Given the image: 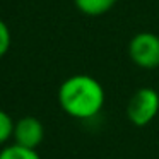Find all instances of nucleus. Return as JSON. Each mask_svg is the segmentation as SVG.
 <instances>
[{"mask_svg":"<svg viewBox=\"0 0 159 159\" xmlns=\"http://www.w3.org/2000/svg\"><path fill=\"white\" fill-rule=\"evenodd\" d=\"M106 94L98 79L87 74H75L65 79L58 87V104L75 120H91L104 106Z\"/></svg>","mask_w":159,"mask_h":159,"instance_id":"obj_1","label":"nucleus"},{"mask_svg":"<svg viewBox=\"0 0 159 159\" xmlns=\"http://www.w3.org/2000/svg\"><path fill=\"white\" fill-rule=\"evenodd\" d=\"M159 113V94L152 87L137 89L127 103V118L135 127L149 125Z\"/></svg>","mask_w":159,"mask_h":159,"instance_id":"obj_2","label":"nucleus"},{"mask_svg":"<svg viewBox=\"0 0 159 159\" xmlns=\"http://www.w3.org/2000/svg\"><path fill=\"white\" fill-rule=\"evenodd\" d=\"M128 57L137 67L152 70L159 67V36L154 33H137L128 43Z\"/></svg>","mask_w":159,"mask_h":159,"instance_id":"obj_3","label":"nucleus"},{"mask_svg":"<svg viewBox=\"0 0 159 159\" xmlns=\"http://www.w3.org/2000/svg\"><path fill=\"white\" fill-rule=\"evenodd\" d=\"M14 144L26 149H38L45 139V127L34 116H22L14 125Z\"/></svg>","mask_w":159,"mask_h":159,"instance_id":"obj_4","label":"nucleus"},{"mask_svg":"<svg viewBox=\"0 0 159 159\" xmlns=\"http://www.w3.org/2000/svg\"><path fill=\"white\" fill-rule=\"evenodd\" d=\"M77 11L89 17H99L116 5V0H74Z\"/></svg>","mask_w":159,"mask_h":159,"instance_id":"obj_5","label":"nucleus"},{"mask_svg":"<svg viewBox=\"0 0 159 159\" xmlns=\"http://www.w3.org/2000/svg\"><path fill=\"white\" fill-rule=\"evenodd\" d=\"M0 159H41L34 149H26L17 144L5 145L0 151Z\"/></svg>","mask_w":159,"mask_h":159,"instance_id":"obj_6","label":"nucleus"},{"mask_svg":"<svg viewBox=\"0 0 159 159\" xmlns=\"http://www.w3.org/2000/svg\"><path fill=\"white\" fill-rule=\"evenodd\" d=\"M14 125L16 121L11 118V115L0 110V145L7 144L14 135Z\"/></svg>","mask_w":159,"mask_h":159,"instance_id":"obj_7","label":"nucleus"},{"mask_svg":"<svg viewBox=\"0 0 159 159\" xmlns=\"http://www.w3.org/2000/svg\"><path fill=\"white\" fill-rule=\"evenodd\" d=\"M11 41H12L11 29H9V26L0 19V58L9 52V48H11Z\"/></svg>","mask_w":159,"mask_h":159,"instance_id":"obj_8","label":"nucleus"}]
</instances>
